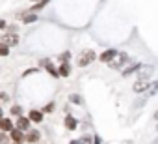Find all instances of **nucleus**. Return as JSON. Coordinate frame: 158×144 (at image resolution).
<instances>
[{"mask_svg":"<svg viewBox=\"0 0 158 144\" xmlns=\"http://www.w3.org/2000/svg\"><path fill=\"white\" fill-rule=\"evenodd\" d=\"M128 64H130V56H128V52L119 51V52L115 54V58L108 64V67H110V69H115V71H123Z\"/></svg>","mask_w":158,"mask_h":144,"instance_id":"f257e3e1","label":"nucleus"},{"mask_svg":"<svg viewBox=\"0 0 158 144\" xmlns=\"http://www.w3.org/2000/svg\"><path fill=\"white\" fill-rule=\"evenodd\" d=\"M95 60H97V52L91 51V49H88V51L80 52V56H78V60H76V65H78V67H88V65L93 64Z\"/></svg>","mask_w":158,"mask_h":144,"instance_id":"f03ea898","label":"nucleus"},{"mask_svg":"<svg viewBox=\"0 0 158 144\" xmlns=\"http://www.w3.org/2000/svg\"><path fill=\"white\" fill-rule=\"evenodd\" d=\"M152 73H154V65H152V64H147V65H143V67L138 71V81L149 83L151 77H152Z\"/></svg>","mask_w":158,"mask_h":144,"instance_id":"7ed1b4c3","label":"nucleus"},{"mask_svg":"<svg viewBox=\"0 0 158 144\" xmlns=\"http://www.w3.org/2000/svg\"><path fill=\"white\" fill-rule=\"evenodd\" d=\"M39 140H41V133H39L35 127H32V129L24 135V142H26V144H37Z\"/></svg>","mask_w":158,"mask_h":144,"instance_id":"20e7f679","label":"nucleus"},{"mask_svg":"<svg viewBox=\"0 0 158 144\" xmlns=\"http://www.w3.org/2000/svg\"><path fill=\"white\" fill-rule=\"evenodd\" d=\"M145 64H141V62H136V64H128L123 71H121V75L123 77H130V75H134V73H138V71L143 67Z\"/></svg>","mask_w":158,"mask_h":144,"instance_id":"39448f33","label":"nucleus"},{"mask_svg":"<svg viewBox=\"0 0 158 144\" xmlns=\"http://www.w3.org/2000/svg\"><path fill=\"white\" fill-rule=\"evenodd\" d=\"M117 52H119V51H115V49H106V51H102V52L99 54V60H101L102 64H110V62L115 58Z\"/></svg>","mask_w":158,"mask_h":144,"instance_id":"423d86ee","label":"nucleus"},{"mask_svg":"<svg viewBox=\"0 0 158 144\" xmlns=\"http://www.w3.org/2000/svg\"><path fill=\"white\" fill-rule=\"evenodd\" d=\"M32 122H30V118L28 116H21V118H17V122H15V127L17 129H21V131H24V133H28L32 127Z\"/></svg>","mask_w":158,"mask_h":144,"instance_id":"0eeeda50","label":"nucleus"},{"mask_svg":"<svg viewBox=\"0 0 158 144\" xmlns=\"http://www.w3.org/2000/svg\"><path fill=\"white\" fill-rule=\"evenodd\" d=\"M28 118H30L32 124H41L43 118H45V114H43L41 109H32V110H28Z\"/></svg>","mask_w":158,"mask_h":144,"instance_id":"6e6552de","label":"nucleus"},{"mask_svg":"<svg viewBox=\"0 0 158 144\" xmlns=\"http://www.w3.org/2000/svg\"><path fill=\"white\" fill-rule=\"evenodd\" d=\"M151 83H152V81H149V83L136 81V83L132 84V92H134V94H143V92H149V88H151Z\"/></svg>","mask_w":158,"mask_h":144,"instance_id":"1a4fd4ad","label":"nucleus"},{"mask_svg":"<svg viewBox=\"0 0 158 144\" xmlns=\"http://www.w3.org/2000/svg\"><path fill=\"white\" fill-rule=\"evenodd\" d=\"M65 127L69 129V131H74V129H78V120L71 114V112H65Z\"/></svg>","mask_w":158,"mask_h":144,"instance_id":"9d476101","label":"nucleus"},{"mask_svg":"<svg viewBox=\"0 0 158 144\" xmlns=\"http://www.w3.org/2000/svg\"><path fill=\"white\" fill-rule=\"evenodd\" d=\"M15 129V124L10 120V118H2V120H0V131H2V133H11Z\"/></svg>","mask_w":158,"mask_h":144,"instance_id":"9b49d317","label":"nucleus"},{"mask_svg":"<svg viewBox=\"0 0 158 144\" xmlns=\"http://www.w3.org/2000/svg\"><path fill=\"white\" fill-rule=\"evenodd\" d=\"M2 41L10 47H15V45H19V34H10L8 32L6 36H2Z\"/></svg>","mask_w":158,"mask_h":144,"instance_id":"f8f14e48","label":"nucleus"},{"mask_svg":"<svg viewBox=\"0 0 158 144\" xmlns=\"http://www.w3.org/2000/svg\"><path fill=\"white\" fill-rule=\"evenodd\" d=\"M24 135H26L24 131H21V129L15 127V129L10 133V140H11V142H24Z\"/></svg>","mask_w":158,"mask_h":144,"instance_id":"ddd939ff","label":"nucleus"},{"mask_svg":"<svg viewBox=\"0 0 158 144\" xmlns=\"http://www.w3.org/2000/svg\"><path fill=\"white\" fill-rule=\"evenodd\" d=\"M71 71H73V67H71L69 62H63V64L58 65V73H60V77H69Z\"/></svg>","mask_w":158,"mask_h":144,"instance_id":"4468645a","label":"nucleus"},{"mask_svg":"<svg viewBox=\"0 0 158 144\" xmlns=\"http://www.w3.org/2000/svg\"><path fill=\"white\" fill-rule=\"evenodd\" d=\"M48 2H50V0H41V2H35L32 8H28V11H26V13H39L41 10H45V6H47Z\"/></svg>","mask_w":158,"mask_h":144,"instance_id":"2eb2a0df","label":"nucleus"},{"mask_svg":"<svg viewBox=\"0 0 158 144\" xmlns=\"http://www.w3.org/2000/svg\"><path fill=\"white\" fill-rule=\"evenodd\" d=\"M21 17H23V25H32V23H37V21H39L37 13H26V11H24Z\"/></svg>","mask_w":158,"mask_h":144,"instance_id":"dca6fc26","label":"nucleus"},{"mask_svg":"<svg viewBox=\"0 0 158 144\" xmlns=\"http://www.w3.org/2000/svg\"><path fill=\"white\" fill-rule=\"evenodd\" d=\"M69 144H93V137H89V135H84V137H80V138L69 140Z\"/></svg>","mask_w":158,"mask_h":144,"instance_id":"f3484780","label":"nucleus"},{"mask_svg":"<svg viewBox=\"0 0 158 144\" xmlns=\"http://www.w3.org/2000/svg\"><path fill=\"white\" fill-rule=\"evenodd\" d=\"M158 94V81H152L151 83V88H149V92H147V97H154Z\"/></svg>","mask_w":158,"mask_h":144,"instance_id":"a211bd4d","label":"nucleus"},{"mask_svg":"<svg viewBox=\"0 0 158 144\" xmlns=\"http://www.w3.org/2000/svg\"><path fill=\"white\" fill-rule=\"evenodd\" d=\"M10 112H11V114H13L15 118H21L24 110H23V107H21V105H13V107L10 109Z\"/></svg>","mask_w":158,"mask_h":144,"instance_id":"6ab92c4d","label":"nucleus"},{"mask_svg":"<svg viewBox=\"0 0 158 144\" xmlns=\"http://www.w3.org/2000/svg\"><path fill=\"white\" fill-rule=\"evenodd\" d=\"M69 101H71L73 105H82V96H80V94H71V96H69Z\"/></svg>","mask_w":158,"mask_h":144,"instance_id":"aec40b11","label":"nucleus"},{"mask_svg":"<svg viewBox=\"0 0 158 144\" xmlns=\"http://www.w3.org/2000/svg\"><path fill=\"white\" fill-rule=\"evenodd\" d=\"M54 109H56V103H54V101H50V103H47L41 110H43V114H52V112H54Z\"/></svg>","mask_w":158,"mask_h":144,"instance_id":"412c9836","label":"nucleus"},{"mask_svg":"<svg viewBox=\"0 0 158 144\" xmlns=\"http://www.w3.org/2000/svg\"><path fill=\"white\" fill-rule=\"evenodd\" d=\"M45 71H47L48 75H52V77H60V73H58V67H54L52 64H48V65L45 67Z\"/></svg>","mask_w":158,"mask_h":144,"instance_id":"4be33fe9","label":"nucleus"},{"mask_svg":"<svg viewBox=\"0 0 158 144\" xmlns=\"http://www.w3.org/2000/svg\"><path fill=\"white\" fill-rule=\"evenodd\" d=\"M8 54H10V45L0 41V56H8Z\"/></svg>","mask_w":158,"mask_h":144,"instance_id":"5701e85b","label":"nucleus"},{"mask_svg":"<svg viewBox=\"0 0 158 144\" xmlns=\"http://www.w3.org/2000/svg\"><path fill=\"white\" fill-rule=\"evenodd\" d=\"M69 60H71V52H69V51H65V52H61V54H60V64L69 62Z\"/></svg>","mask_w":158,"mask_h":144,"instance_id":"b1692460","label":"nucleus"},{"mask_svg":"<svg viewBox=\"0 0 158 144\" xmlns=\"http://www.w3.org/2000/svg\"><path fill=\"white\" fill-rule=\"evenodd\" d=\"M8 142H10L8 133H2V131H0V144H8Z\"/></svg>","mask_w":158,"mask_h":144,"instance_id":"393cba45","label":"nucleus"},{"mask_svg":"<svg viewBox=\"0 0 158 144\" xmlns=\"http://www.w3.org/2000/svg\"><path fill=\"white\" fill-rule=\"evenodd\" d=\"M35 71H39V67H32V69H28V71H24V73H23V77H28V75H32V73H35Z\"/></svg>","mask_w":158,"mask_h":144,"instance_id":"a878e982","label":"nucleus"},{"mask_svg":"<svg viewBox=\"0 0 158 144\" xmlns=\"http://www.w3.org/2000/svg\"><path fill=\"white\" fill-rule=\"evenodd\" d=\"M48 64H50V60H48V58H41V60H39V67H47Z\"/></svg>","mask_w":158,"mask_h":144,"instance_id":"bb28decb","label":"nucleus"},{"mask_svg":"<svg viewBox=\"0 0 158 144\" xmlns=\"http://www.w3.org/2000/svg\"><path fill=\"white\" fill-rule=\"evenodd\" d=\"M8 99H10V96L6 92H0V101H8Z\"/></svg>","mask_w":158,"mask_h":144,"instance_id":"cd10ccee","label":"nucleus"},{"mask_svg":"<svg viewBox=\"0 0 158 144\" xmlns=\"http://www.w3.org/2000/svg\"><path fill=\"white\" fill-rule=\"evenodd\" d=\"M93 144H102V138H101L99 135H95V137H93Z\"/></svg>","mask_w":158,"mask_h":144,"instance_id":"c85d7f7f","label":"nucleus"},{"mask_svg":"<svg viewBox=\"0 0 158 144\" xmlns=\"http://www.w3.org/2000/svg\"><path fill=\"white\" fill-rule=\"evenodd\" d=\"M6 28H8V23L4 19H0V30H6Z\"/></svg>","mask_w":158,"mask_h":144,"instance_id":"c756f323","label":"nucleus"},{"mask_svg":"<svg viewBox=\"0 0 158 144\" xmlns=\"http://www.w3.org/2000/svg\"><path fill=\"white\" fill-rule=\"evenodd\" d=\"M152 118H154V120H156V122H158V109H156V110H154V114H152Z\"/></svg>","mask_w":158,"mask_h":144,"instance_id":"7c9ffc66","label":"nucleus"},{"mask_svg":"<svg viewBox=\"0 0 158 144\" xmlns=\"http://www.w3.org/2000/svg\"><path fill=\"white\" fill-rule=\"evenodd\" d=\"M2 118H4V110H2V109H0V120H2Z\"/></svg>","mask_w":158,"mask_h":144,"instance_id":"2f4dec72","label":"nucleus"},{"mask_svg":"<svg viewBox=\"0 0 158 144\" xmlns=\"http://www.w3.org/2000/svg\"><path fill=\"white\" fill-rule=\"evenodd\" d=\"M151 144H158V137H156V138H154V140H152Z\"/></svg>","mask_w":158,"mask_h":144,"instance_id":"473e14b6","label":"nucleus"},{"mask_svg":"<svg viewBox=\"0 0 158 144\" xmlns=\"http://www.w3.org/2000/svg\"><path fill=\"white\" fill-rule=\"evenodd\" d=\"M11 144H24V142H11Z\"/></svg>","mask_w":158,"mask_h":144,"instance_id":"72a5a7b5","label":"nucleus"},{"mask_svg":"<svg viewBox=\"0 0 158 144\" xmlns=\"http://www.w3.org/2000/svg\"><path fill=\"white\" fill-rule=\"evenodd\" d=\"M32 2H34V4H35V2H41V0H32Z\"/></svg>","mask_w":158,"mask_h":144,"instance_id":"f704fd0d","label":"nucleus"},{"mask_svg":"<svg viewBox=\"0 0 158 144\" xmlns=\"http://www.w3.org/2000/svg\"><path fill=\"white\" fill-rule=\"evenodd\" d=\"M154 129H156V133H158V124H156V127H154Z\"/></svg>","mask_w":158,"mask_h":144,"instance_id":"c9c22d12","label":"nucleus"}]
</instances>
